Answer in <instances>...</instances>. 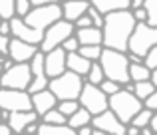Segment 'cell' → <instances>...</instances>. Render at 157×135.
<instances>
[{
	"mask_svg": "<svg viewBox=\"0 0 157 135\" xmlns=\"http://www.w3.org/2000/svg\"><path fill=\"white\" fill-rule=\"evenodd\" d=\"M137 20L133 16V10H117L105 14L104 24V48H113V50L129 52V38L133 34Z\"/></svg>",
	"mask_w": 157,
	"mask_h": 135,
	"instance_id": "1",
	"label": "cell"
},
{
	"mask_svg": "<svg viewBox=\"0 0 157 135\" xmlns=\"http://www.w3.org/2000/svg\"><path fill=\"white\" fill-rule=\"evenodd\" d=\"M100 64L104 66V72L109 80L119 81L121 85H127L131 81V73H129L131 60H129V54H127V52L113 50V48H104Z\"/></svg>",
	"mask_w": 157,
	"mask_h": 135,
	"instance_id": "2",
	"label": "cell"
},
{
	"mask_svg": "<svg viewBox=\"0 0 157 135\" xmlns=\"http://www.w3.org/2000/svg\"><path fill=\"white\" fill-rule=\"evenodd\" d=\"M143 107H145L143 99H139L133 92H129V89H125V88H121L117 93L109 96V109L117 113V117L123 123H131V119H133Z\"/></svg>",
	"mask_w": 157,
	"mask_h": 135,
	"instance_id": "3",
	"label": "cell"
},
{
	"mask_svg": "<svg viewBox=\"0 0 157 135\" xmlns=\"http://www.w3.org/2000/svg\"><path fill=\"white\" fill-rule=\"evenodd\" d=\"M86 77L80 73L72 72V69H66L62 76H56L50 80V89L56 93L58 99H80V93L84 89Z\"/></svg>",
	"mask_w": 157,
	"mask_h": 135,
	"instance_id": "4",
	"label": "cell"
},
{
	"mask_svg": "<svg viewBox=\"0 0 157 135\" xmlns=\"http://www.w3.org/2000/svg\"><path fill=\"white\" fill-rule=\"evenodd\" d=\"M62 18H64L62 2H54V4H44V6H34L28 12V16L24 20H26L30 26L40 28V30L46 32L52 24H56L58 20H62Z\"/></svg>",
	"mask_w": 157,
	"mask_h": 135,
	"instance_id": "5",
	"label": "cell"
},
{
	"mask_svg": "<svg viewBox=\"0 0 157 135\" xmlns=\"http://www.w3.org/2000/svg\"><path fill=\"white\" fill-rule=\"evenodd\" d=\"M153 46H157V26H151L147 22H137L129 38V52L145 58Z\"/></svg>",
	"mask_w": 157,
	"mask_h": 135,
	"instance_id": "6",
	"label": "cell"
},
{
	"mask_svg": "<svg viewBox=\"0 0 157 135\" xmlns=\"http://www.w3.org/2000/svg\"><path fill=\"white\" fill-rule=\"evenodd\" d=\"M76 30L78 28H76L74 22H70V20H66V18L58 20L56 24H52V26L44 32V40H42V44H40V50L50 52L54 48H60L66 38H70V36L76 34Z\"/></svg>",
	"mask_w": 157,
	"mask_h": 135,
	"instance_id": "7",
	"label": "cell"
},
{
	"mask_svg": "<svg viewBox=\"0 0 157 135\" xmlns=\"http://www.w3.org/2000/svg\"><path fill=\"white\" fill-rule=\"evenodd\" d=\"M0 109H8V111H32L34 109L32 93L28 89L2 88L0 89Z\"/></svg>",
	"mask_w": 157,
	"mask_h": 135,
	"instance_id": "8",
	"label": "cell"
},
{
	"mask_svg": "<svg viewBox=\"0 0 157 135\" xmlns=\"http://www.w3.org/2000/svg\"><path fill=\"white\" fill-rule=\"evenodd\" d=\"M80 103L84 105L86 109H90L94 115H98V113L109 109V96L101 89V85L86 81L84 89H82V93H80Z\"/></svg>",
	"mask_w": 157,
	"mask_h": 135,
	"instance_id": "9",
	"label": "cell"
},
{
	"mask_svg": "<svg viewBox=\"0 0 157 135\" xmlns=\"http://www.w3.org/2000/svg\"><path fill=\"white\" fill-rule=\"evenodd\" d=\"M34 80L30 62H16L10 69L2 73V88L12 89H28Z\"/></svg>",
	"mask_w": 157,
	"mask_h": 135,
	"instance_id": "10",
	"label": "cell"
},
{
	"mask_svg": "<svg viewBox=\"0 0 157 135\" xmlns=\"http://www.w3.org/2000/svg\"><path fill=\"white\" fill-rule=\"evenodd\" d=\"M92 123L96 129H100L104 133H111V135H125L127 133V123H123L117 117V113L111 111V109H105V111L94 115Z\"/></svg>",
	"mask_w": 157,
	"mask_h": 135,
	"instance_id": "11",
	"label": "cell"
},
{
	"mask_svg": "<svg viewBox=\"0 0 157 135\" xmlns=\"http://www.w3.org/2000/svg\"><path fill=\"white\" fill-rule=\"evenodd\" d=\"M10 24H12V36H14V38H20V40H24V42L36 44V46L42 44L44 30L30 26V24H28L24 18H20V16H14V18L10 20Z\"/></svg>",
	"mask_w": 157,
	"mask_h": 135,
	"instance_id": "12",
	"label": "cell"
},
{
	"mask_svg": "<svg viewBox=\"0 0 157 135\" xmlns=\"http://www.w3.org/2000/svg\"><path fill=\"white\" fill-rule=\"evenodd\" d=\"M68 69V52L64 48H54V50L46 52V73L48 77H56Z\"/></svg>",
	"mask_w": 157,
	"mask_h": 135,
	"instance_id": "13",
	"label": "cell"
},
{
	"mask_svg": "<svg viewBox=\"0 0 157 135\" xmlns=\"http://www.w3.org/2000/svg\"><path fill=\"white\" fill-rule=\"evenodd\" d=\"M40 52V46L30 42H24L20 38H14L12 36V44H10V58L14 62H30L36 54Z\"/></svg>",
	"mask_w": 157,
	"mask_h": 135,
	"instance_id": "14",
	"label": "cell"
},
{
	"mask_svg": "<svg viewBox=\"0 0 157 135\" xmlns=\"http://www.w3.org/2000/svg\"><path fill=\"white\" fill-rule=\"evenodd\" d=\"M32 101H34V109H36V113L42 117V115H46L50 109L56 107L60 99L56 97V93H54L50 88H46V89H40V92L32 93Z\"/></svg>",
	"mask_w": 157,
	"mask_h": 135,
	"instance_id": "15",
	"label": "cell"
},
{
	"mask_svg": "<svg viewBox=\"0 0 157 135\" xmlns=\"http://www.w3.org/2000/svg\"><path fill=\"white\" fill-rule=\"evenodd\" d=\"M62 8H64V18L76 24V20L88 14V10L92 8V2L90 0H66V2H62Z\"/></svg>",
	"mask_w": 157,
	"mask_h": 135,
	"instance_id": "16",
	"label": "cell"
},
{
	"mask_svg": "<svg viewBox=\"0 0 157 135\" xmlns=\"http://www.w3.org/2000/svg\"><path fill=\"white\" fill-rule=\"evenodd\" d=\"M38 117H40V115L36 113V109H32V111H12L8 123L12 125L14 133H24V131H26V127H28L30 123L38 121Z\"/></svg>",
	"mask_w": 157,
	"mask_h": 135,
	"instance_id": "17",
	"label": "cell"
},
{
	"mask_svg": "<svg viewBox=\"0 0 157 135\" xmlns=\"http://www.w3.org/2000/svg\"><path fill=\"white\" fill-rule=\"evenodd\" d=\"M76 36H78V40H80L82 46H90V44H104V28H98V26L78 28Z\"/></svg>",
	"mask_w": 157,
	"mask_h": 135,
	"instance_id": "18",
	"label": "cell"
},
{
	"mask_svg": "<svg viewBox=\"0 0 157 135\" xmlns=\"http://www.w3.org/2000/svg\"><path fill=\"white\" fill-rule=\"evenodd\" d=\"M92 60H88L86 56H82L80 52H72V54H68V69H72V72L80 73V76H88L90 68H92Z\"/></svg>",
	"mask_w": 157,
	"mask_h": 135,
	"instance_id": "19",
	"label": "cell"
},
{
	"mask_svg": "<svg viewBox=\"0 0 157 135\" xmlns=\"http://www.w3.org/2000/svg\"><path fill=\"white\" fill-rule=\"evenodd\" d=\"M90 2H92L94 8H98V10L104 12V14L131 8V0H90Z\"/></svg>",
	"mask_w": 157,
	"mask_h": 135,
	"instance_id": "20",
	"label": "cell"
},
{
	"mask_svg": "<svg viewBox=\"0 0 157 135\" xmlns=\"http://www.w3.org/2000/svg\"><path fill=\"white\" fill-rule=\"evenodd\" d=\"M40 135H74L78 133L70 123H48V121H40Z\"/></svg>",
	"mask_w": 157,
	"mask_h": 135,
	"instance_id": "21",
	"label": "cell"
},
{
	"mask_svg": "<svg viewBox=\"0 0 157 135\" xmlns=\"http://www.w3.org/2000/svg\"><path fill=\"white\" fill-rule=\"evenodd\" d=\"M92 119H94V113L90 111V109H86L84 105H82V107L78 109L76 113H74V115H70V117H68V123L78 131L80 127H84V125L92 123Z\"/></svg>",
	"mask_w": 157,
	"mask_h": 135,
	"instance_id": "22",
	"label": "cell"
},
{
	"mask_svg": "<svg viewBox=\"0 0 157 135\" xmlns=\"http://www.w3.org/2000/svg\"><path fill=\"white\" fill-rule=\"evenodd\" d=\"M129 73H131V81H145V80H151V73L153 69L147 66L145 62H131L129 66Z\"/></svg>",
	"mask_w": 157,
	"mask_h": 135,
	"instance_id": "23",
	"label": "cell"
},
{
	"mask_svg": "<svg viewBox=\"0 0 157 135\" xmlns=\"http://www.w3.org/2000/svg\"><path fill=\"white\" fill-rule=\"evenodd\" d=\"M133 84H135L133 93L139 97V99H143V101H145L147 97H149L151 93H153L155 89H157V85H155L151 80H145V81H133Z\"/></svg>",
	"mask_w": 157,
	"mask_h": 135,
	"instance_id": "24",
	"label": "cell"
},
{
	"mask_svg": "<svg viewBox=\"0 0 157 135\" xmlns=\"http://www.w3.org/2000/svg\"><path fill=\"white\" fill-rule=\"evenodd\" d=\"M105 72H104V66H101L100 62H94L92 68H90L88 76H86V81H90V84H96V85H101V81L105 80Z\"/></svg>",
	"mask_w": 157,
	"mask_h": 135,
	"instance_id": "25",
	"label": "cell"
},
{
	"mask_svg": "<svg viewBox=\"0 0 157 135\" xmlns=\"http://www.w3.org/2000/svg\"><path fill=\"white\" fill-rule=\"evenodd\" d=\"M80 54L86 56L88 60H92V62H100L101 54H104V44H90V46H82L80 48Z\"/></svg>",
	"mask_w": 157,
	"mask_h": 135,
	"instance_id": "26",
	"label": "cell"
},
{
	"mask_svg": "<svg viewBox=\"0 0 157 135\" xmlns=\"http://www.w3.org/2000/svg\"><path fill=\"white\" fill-rule=\"evenodd\" d=\"M153 109H149V107H143L141 111L137 113V115L133 117V119H131V123L133 125H137V127H147V125H151V119H153Z\"/></svg>",
	"mask_w": 157,
	"mask_h": 135,
	"instance_id": "27",
	"label": "cell"
},
{
	"mask_svg": "<svg viewBox=\"0 0 157 135\" xmlns=\"http://www.w3.org/2000/svg\"><path fill=\"white\" fill-rule=\"evenodd\" d=\"M80 107H82L80 99H62V101H58V109H60L64 115H68V117L74 115Z\"/></svg>",
	"mask_w": 157,
	"mask_h": 135,
	"instance_id": "28",
	"label": "cell"
},
{
	"mask_svg": "<svg viewBox=\"0 0 157 135\" xmlns=\"http://www.w3.org/2000/svg\"><path fill=\"white\" fill-rule=\"evenodd\" d=\"M0 16L2 20H12L16 14V0H0Z\"/></svg>",
	"mask_w": 157,
	"mask_h": 135,
	"instance_id": "29",
	"label": "cell"
},
{
	"mask_svg": "<svg viewBox=\"0 0 157 135\" xmlns=\"http://www.w3.org/2000/svg\"><path fill=\"white\" fill-rule=\"evenodd\" d=\"M42 121H48V123H68V115H64L56 105V107L50 109L46 115H42Z\"/></svg>",
	"mask_w": 157,
	"mask_h": 135,
	"instance_id": "30",
	"label": "cell"
},
{
	"mask_svg": "<svg viewBox=\"0 0 157 135\" xmlns=\"http://www.w3.org/2000/svg\"><path fill=\"white\" fill-rule=\"evenodd\" d=\"M143 8L147 10V24L157 26V0H145Z\"/></svg>",
	"mask_w": 157,
	"mask_h": 135,
	"instance_id": "31",
	"label": "cell"
},
{
	"mask_svg": "<svg viewBox=\"0 0 157 135\" xmlns=\"http://www.w3.org/2000/svg\"><path fill=\"white\" fill-rule=\"evenodd\" d=\"M62 48H64V50L68 52V54H72V52H80L82 44H80V40H78V36L74 34V36H70V38H66V40H64Z\"/></svg>",
	"mask_w": 157,
	"mask_h": 135,
	"instance_id": "32",
	"label": "cell"
},
{
	"mask_svg": "<svg viewBox=\"0 0 157 135\" xmlns=\"http://www.w3.org/2000/svg\"><path fill=\"white\" fill-rule=\"evenodd\" d=\"M101 89H104L107 96H113V93H117L119 89H121V84H119V81L109 80V77H105V80L101 81Z\"/></svg>",
	"mask_w": 157,
	"mask_h": 135,
	"instance_id": "33",
	"label": "cell"
},
{
	"mask_svg": "<svg viewBox=\"0 0 157 135\" xmlns=\"http://www.w3.org/2000/svg\"><path fill=\"white\" fill-rule=\"evenodd\" d=\"M32 2L30 0H16V14L20 16V18H26L28 16V12L32 10Z\"/></svg>",
	"mask_w": 157,
	"mask_h": 135,
	"instance_id": "34",
	"label": "cell"
},
{
	"mask_svg": "<svg viewBox=\"0 0 157 135\" xmlns=\"http://www.w3.org/2000/svg\"><path fill=\"white\" fill-rule=\"evenodd\" d=\"M88 14L92 16V20H94V26H98V28H104V24H105V14L104 12H100L98 8H90L88 10Z\"/></svg>",
	"mask_w": 157,
	"mask_h": 135,
	"instance_id": "35",
	"label": "cell"
},
{
	"mask_svg": "<svg viewBox=\"0 0 157 135\" xmlns=\"http://www.w3.org/2000/svg\"><path fill=\"white\" fill-rule=\"evenodd\" d=\"M10 44H12V36H2L0 34V52L2 56H10Z\"/></svg>",
	"mask_w": 157,
	"mask_h": 135,
	"instance_id": "36",
	"label": "cell"
},
{
	"mask_svg": "<svg viewBox=\"0 0 157 135\" xmlns=\"http://www.w3.org/2000/svg\"><path fill=\"white\" fill-rule=\"evenodd\" d=\"M145 64H147L151 69L157 68V46H153V48L149 50V54L145 56Z\"/></svg>",
	"mask_w": 157,
	"mask_h": 135,
	"instance_id": "37",
	"label": "cell"
},
{
	"mask_svg": "<svg viewBox=\"0 0 157 135\" xmlns=\"http://www.w3.org/2000/svg\"><path fill=\"white\" fill-rule=\"evenodd\" d=\"M88 26H94V20L90 14H84L80 20H76V28H88Z\"/></svg>",
	"mask_w": 157,
	"mask_h": 135,
	"instance_id": "38",
	"label": "cell"
},
{
	"mask_svg": "<svg viewBox=\"0 0 157 135\" xmlns=\"http://www.w3.org/2000/svg\"><path fill=\"white\" fill-rule=\"evenodd\" d=\"M133 16H135V20L137 22H147V10L145 8H133Z\"/></svg>",
	"mask_w": 157,
	"mask_h": 135,
	"instance_id": "39",
	"label": "cell"
},
{
	"mask_svg": "<svg viewBox=\"0 0 157 135\" xmlns=\"http://www.w3.org/2000/svg\"><path fill=\"white\" fill-rule=\"evenodd\" d=\"M143 103H145V107H149V109H153V111H157V89L151 93L149 97H147L145 101H143Z\"/></svg>",
	"mask_w": 157,
	"mask_h": 135,
	"instance_id": "40",
	"label": "cell"
},
{
	"mask_svg": "<svg viewBox=\"0 0 157 135\" xmlns=\"http://www.w3.org/2000/svg\"><path fill=\"white\" fill-rule=\"evenodd\" d=\"M94 131H96L94 123H88V125H84V127L78 129V133H80V135H94Z\"/></svg>",
	"mask_w": 157,
	"mask_h": 135,
	"instance_id": "41",
	"label": "cell"
},
{
	"mask_svg": "<svg viewBox=\"0 0 157 135\" xmlns=\"http://www.w3.org/2000/svg\"><path fill=\"white\" fill-rule=\"evenodd\" d=\"M137 133H141V127H137L133 123H127V135H137Z\"/></svg>",
	"mask_w": 157,
	"mask_h": 135,
	"instance_id": "42",
	"label": "cell"
},
{
	"mask_svg": "<svg viewBox=\"0 0 157 135\" xmlns=\"http://www.w3.org/2000/svg\"><path fill=\"white\" fill-rule=\"evenodd\" d=\"M38 131H40V121H34L26 127V133H38Z\"/></svg>",
	"mask_w": 157,
	"mask_h": 135,
	"instance_id": "43",
	"label": "cell"
},
{
	"mask_svg": "<svg viewBox=\"0 0 157 135\" xmlns=\"http://www.w3.org/2000/svg\"><path fill=\"white\" fill-rule=\"evenodd\" d=\"M32 6H44V4H54V2H60V0H30Z\"/></svg>",
	"mask_w": 157,
	"mask_h": 135,
	"instance_id": "44",
	"label": "cell"
},
{
	"mask_svg": "<svg viewBox=\"0 0 157 135\" xmlns=\"http://www.w3.org/2000/svg\"><path fill=\"white\" fill-rule=\"evenodd\" d=\"M143 4H145V0H131V10L133 8H141Z\"/></svg>",
	"mask_w": 157,
	"mask_h": 135,
	"instance_id": "45",
	"label": "cell"
},
{
	"mask_svg": "<svg viewBox=\"0 0 157 135\" xmlns=\"http://www.w3.org/2000/svg\"><path fill=\"white\" fill-rule=\"evenodd\" d=\"M151 127H153V131L157 133V111L153 113V119H151Z\"/></svg>",
	"mask_w": 157,
	"mask_h": 135,
	"instance_id": "46",
	"label": "cell"
},
{
	"mask_svg": "<svg viewBox=\"0 0 157 135\" xmlns=\"http://www.w3.org/2000/svg\"><path fill=\"white\" fill-rule=\"evenodd\" d=\"M151 81H153V84L157 85V68L153 69V73H151Z\"/></svg>",
	"mask_w": 157,
	"mask_h": 135,
	"instance_id": "47",
	"label": "cell"
},
{
	"mask_svg": "<svg viewBox=\"0 0 157 135\" xmlns=\"http://www.w3.org/2000/svg\"><path fill=\"white\" fill-rule=\"evenodd\" d=\"M60 2H66V0H60Z\"/></svg>",
	"mask_w": 157,
	"mask_h": 135,
	"instance_id": "48",
	"label": "cell"
}]
</instances>
